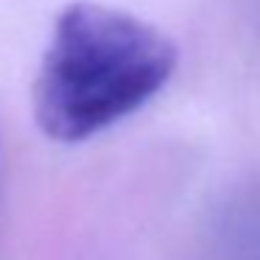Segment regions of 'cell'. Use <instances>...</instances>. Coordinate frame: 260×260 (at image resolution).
I'll return each mask as SVG.
<instances>
[{"label":"cell","mask_w":260,"mask_h":260,"mask_svg":"<svg viewBox=\"0 0 260 260\" xmlns=\"http://www.w3.org/2000/svg\"><path fill=\"white\" fill-rule=\"evenodd\" d=\"M176 59V45L146 20L101 3H70L37 73V123L51 140H87L146 107L171 81Z\"/></svg>","instance_id":"obj_1"}]
</instances>
